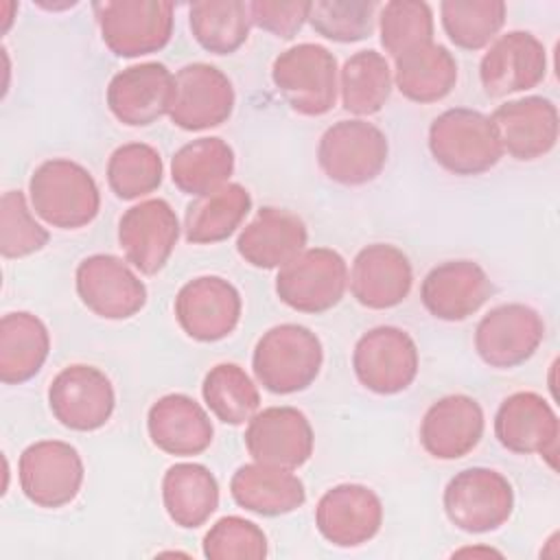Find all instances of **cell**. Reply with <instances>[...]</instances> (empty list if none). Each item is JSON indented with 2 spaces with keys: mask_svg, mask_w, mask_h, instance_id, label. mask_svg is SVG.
Segmentation results:
<instances>
[{
  "mask_svg": "<svg viewBox=\"0 0 560 560\" xmlns=\"http://www.w3.org/2000/svg\"><path fill=\"white\" fill-rule=\"evenodd\" d=\"M324 363L319 337L302 324L271 326L254 346L252 370L271 394H298L315 383Z\"/></svg>",
  "mask_w": 560,
  "mask_h": 560,
  "instance_id": "6da1fadb",
  "label": "cell"
},
{
  "mask_svg": "<svg viewBox=\"0 0 560 560\" xmlns=\"http://www.w3.org/2000/svg\"><path fill=\"white\" fill-rule=\"evenodd\" d=\"M28 195L35 214L59 230L85 228L101 210V192L92 173L68 158L42 162L28 179Z\"/></svg>",
  "mask_w": 560,
  "mask_h": 560,
  "instance_id": "7a4b0ae2",
  "label": "cell"
},
{
  "mask_svg": "<svg viewBox=\"0 0 560 560\" xmlns=\"http://www.w3.org/2000/svg\"><path fill=\"white\" fill-rule=\"evenodd\" d=\"M429 151L444 171L459 177L481 175L503 158L490 116L470 107H451L433 118Z\"/></svg>",
  "mask_w": 560,
  "mask_h": 560,
  "instance_id": "3957f363",
  "label": "cell"
},
{
  "mask_svg": "<svg viewBox=\"0 0 560 560\" xmlns=\"http://www.w3.org/2000/svg\"><path fill=\"white\" fill-rule=\"evenodd\" d=\"M337 59L322 44H295L271 66V81L289 107L302 116H324L339 92Z\"/></svg>",
  "mask_w": 560,
  "mask_h": 560,
  "instance_id": "277c9868",
  "label": "cell"
},
{
  "mask_svg": "<svg viewBox=\"0 0 560 560\" xmlns=\"http://www.w3.org/2000/svg\"><path fill=\"white\" fill-rule=\"evenodd\" d=\"M389 155L387 136L361 118L330 125L317 144V164L322 173L341 186H363L374 182Z\"/></svg>",
  "mask_w": 560,
  "mask_h": 560,
  "instance_id": "5b68a950",
  "label": "cell"
},
{
  "mask_svg": "<svg viewBox=\"0 0 560 560\" xmlns=\"http://www.w3.org/2000/svg\"><path fill=\"white\" fill-rule=\"evenodd\" d=\"M101 37L116 57H142L162 50L173 35V2L105 0L92 4Z\"/></svg>",
  "mask_w": 560,
  "mask_h": 560,
  "instance_id": "8992f818",
  "label": "cell"
},
{
  "mask_svg": "<svg viewBox=\"0 0 560 560\" xmlns=\"http://www.w3.org/2000/svg\"><path fill=\"white\" fill-rule=\"evenodd\" d=\"M446 518L466 534H488L505 525L514 512V490L494 468L459 470L444 488Z\"/></svg>",
  "mask_w": 560,
  "mask_h": 560,
  "instance_id": "52a82bcc",
  "label": "cell"
},
{
  "mask_svg": "<svg viewBox=\"0 0 560 560\" xmlns=\"http://www.w3.org/2000/svg\"><path fill=\"white\" fill-rule=\"evenodd\" d=\"M348 289V265L330 247H304L278 269L276 293L298 313L319 315L337 306Z\"/></svg>",
  "mask_w": 560,
  "mask_h": 560,
  "instance_id": "ba28073f",
  "label": "cell"
},
{
  "mask_svg": "<svg viewBox=\"0 0 560 560\" xmlns=\"http://www.w3.org/2000/svg\"><path fill=\"white\" fill-rule=\"evenodd\" d=\"M85 466L79 451L61 440L28 444L18 462L24 497L37 508L57 510L72 503L83 486Z\"/></svg>",
  "mask_w": 560,
  "mask_h": 560,
  "instance_id": "9c48e42d",
  "label": "cell"
},
{
  "mask_svg": "<svg viewBox=\"0 0 560 560\" xmlns=\"http://www.w3.org/2000/svg\"><path fill=\"white\" fill-rule=\"evenodd\" d=\"M418 368V346L398 326L370 328L352 350L354 376L365 389L381 396L405 392L416 381Z\"/></svg>",
  "mask_w": 560,
  "mask_h": 560,
  "instance_id": "30bf717a",
  "label": "cell"
},
{
  "mask_svg": "<svg viewBox=\"0 0 560 560\" xmlns=\"http://www.w3.org/2000/svg\"><path fill=\"white\" fill-rule=\"evenodd\" d=\"M545 339L540 313L521 302L490 308L475 328V350L479 359L497 370H512L534 357Z\"/></svg>",
  "mask_w": 560,
  "mask_h": 560,
  "instance_id": "8fae6325",
  "label": "cell"
},
{
  "mask_svg": "<svg viewBox=\"0 0 560 560\" xmlns=\"http://www.w3.org/2000/svg\"><path fill=\"white\" fill-rule=\"evenodd\" d=\"M48 407L59 424L70 431H96L107 424L116 407L109 376L85 363L63 368L48 385Z\"/></svg>",
  "mask_w": 560,
  "mask_h": 560,
  "instance_id": "7c38bea8",
  "label": "cell"
},
{
  "mask_svg": "<svg viewBox=\"0 0 560 560\" xmlns=\"http://www.w3.org/2000/svg\"><path fill=\"white\" fill-rule=\"evenodd\" d=\"M234 88L212 63L195 61L175 72L168 118L184 131H203L223 125L234 112Z\"/></svg>",
  "mask_w": 560,
  "mask_h": 560,
  "instance_id": "4fadbf2b",
  "label": "cell"
},
{
  "mask_svg": "<svg viewBox=\"0 0 560 560\" xmlns=\"http://www.w3.org/2000/svg\"><path fill=\"white\" fill-rule=\"evenodd\" d=\"M74 287L81 302L103 319H129L147 304V287L118 256L92 254L77 265Z\"/></svg>",
  "mask_w": 560,
  "mask_h": 560,
  "instance_id": "5bb4252c",
  "label": "cell"
},
{
  "mask_svg": "<svg viewBox=\"0 0 560 560\" xmlns=\"http://www.w3.org/2000/svg\"><path fill=\"white\" fill-rule=\"evenodd\" d=\"M175 319L195 341L212 343L225 339L241 322V293L221 276L188 280L175 295Z\"/></svg>",
  "mask_w": 560,
  "mask_h": 560,
  "instance_id": "9a60e30c",
  "label": "cell"
},
{
  "mask_svg": "<svg viewBox=\"0 0 560 560\" xmlns=\"http://www.w3.org/2000/svg\"><path fill=\"white\" fill-rule=\"evenodd\" d=\"M179 219L168 201L144 199L129 210L118 221V245L127 262H131L140 273L155 276L168 262L177 238Z\"/></svg>",
  "mask_w": 560,
  "mask_h": 560,
  "instance_id": "2e32d148",
  "label": "cell"
},
{
  "mask_svg": "<svg viewBox=\"0 0 560 560\" xmlns=\"http://www.w3.org/2000/svg\"><path fill=\"white\" fill-rule=\"evenodd\" d=\"M547 74V50L529 31L499 35L479 61L481 88L490 98H503L536 88Z\"/></svg>",
  "mask_w": 560,
  "mask_h": 560,
  "instance_id": "e0dca14e",
  "label": "cell"
},
{
  "mask_svg": "<svg viewBox=\"0 0 560 560\" xmlns=\"http://www.w3.org/2000/svg\"><path fill=\"white\" fill-rule=\"evenodd\" d=\"M313 446V427L295 407H267L247 420L245 448L254 462L295 470L311 459Z\"/></svg>",
  "mask_w": 560,
  "mask_h": 560,
  "instance_id": "ac0fdd59",
  "label": "cell"
},
{
  "mask_svg": "<svg viewBox=\"0 0 560 560\" xmlns=\"http://www.w3.org/2000/svg\"><path fill=\"white\" fill-rule=\"evenodd\" d=\"M315 525L324 540L335 547H361L381 532V497L363 483L332 486L317 501Z\"/></svg>",
  "mask_w": 560,
  "mask_h": 560,
  "instance_id": "d6986e66",
  "label": "cell"
},
{
  "mask_svg": "<svg viewBox=\"0 0 560 560\" xmlns=\"http://www.w3.org/2000/svg\"><path fill=\"white\" fill-rule=\"evenodd\" d=\"M494 438L510 453H538L556 468L560 422L553 407L540 394L516 392L508 396L494 416Z\"/></svg>",
  "mask_w": 560,
  "mask_h": 560,
  "instance_id": "ffe728a7",
  "label": "cell"
},
{
  "mask_svg": "<svg viewBox=\"0 0 560 560\" xmlns=\"http://www.w3.org/2000/svg\"><path fill=\"white\" fill-rule=\"evenodd\" d=\"M175 74L160 61H144L116 72L105 101L112 116L127 127H147L168 116Z\"/></svg>",
  "mask_w": 560,
  "mask_h": 560,
  "instance_id": "44dd1931",
  "label": "cell"
},
{
  "mask_svg": "<svg viewBox=\"0 0 560 560\" xmlns=\"http://www.w3.org/2000/svg\"><path fill=\"white\" fill-rule=\"evenodd\" d=\"M503 153L518 162L545 158L558 142V107L547 96H521L499 105L490 116Z\"/></svg>",
  "mask_w": 560,
  "mask_h": 560,
  "instance_id": "7402d4cb",
  "label": "cell"
},
{
  "mask_svg": "<svg viewBox=\"0 0 560 560\" xmlns=\"http://www.w3.org/2000/svg\"><path fill=\"white\" fill-rule=\"evenodd\" d=\"M494 287L475 260H446L435 265L420 284L424 308L442 322H464L492 295Z\"/></svg>",
  "mask_w": 560,
  "mask_h": 560,
  "instance_id": "603a6c76",
  "label": "cell"
},
{
  "mask_svg": "<svg viewBox=\"0 0 560 560\" xmlns=\"http://www.w3.org/2000/svg\"><path fill=\"white\" fill-rule=\"evenodd\" d=\"M352 298L372 311L398 306L411 291L413 269L402 249L372 243L359 249L348 276Z\"/></svg>",
  "mask_w": 560,
  "mask_h": 560,
  "instance_id": "cb8c5ba5",
  "label": "cell"
},
{
  "mask_svg": "<svg viewBox=\"0 0 560 560\" xmlns=\"http://www.w3.org/2000/svg\"><path fill=\"white\" fill-rule=\"evenodd\" d=\"M483 427V409L472 396L448 394L424 411L420 444L435 459H459L481 442Z\"/></svg>",
  "mask_w": 560,
  "mask_h": 560,
  "instance_id": "d4e9b609",
  "label": "cell"
},
{
  "mask_svg": "<svg viewBox=\"0 0 560 560\" xmlns=\"http://www.w3.org/2000/svg\"><path fill=\"white\" fill-rule=\"evenodd\" d=\"M306 223L295 212L265 206L238 232L236 252L256 269H280L306 247Z\"/></svg>",
  "mask_w": 560,
  "mask_h": 560,
  "instance_id": "484cf974",
  "label": "cell"
},
{
  "mask_svg": "<svg viewBox=\"0 0 560 560\" xmlns=\"http://www.w3.org/2000/svg\"><path fill=\"white\" fill-rule=\"evenodd\" d=\"M147 431L160 451L177 457L203 453L214 435L208 411L186 394H166L158 398L149 407Z\"/></svg>",
  "mask_w": 560,
  "mask_h": 560,
  "instance_id": "4316f807",
  "label": "cell"
},
{
  "mask_svg": "<svg viewBox=\"0 0 560 560\" xmlns=\"http://www.w3.org/2000/svg\"><path fill=\"white\" fill-rule=\"evenodd\" d=\"M230 494L236 505L258 516H282L306 501V488L293 470L260 462L236 468L230 479Z\"/></svg>",
  "mask_w": 560,
  "mask_h": 560,
  "instance_id": "83f0119b",
  "label": "cell"
},
{
  "mask_svg": "<svg viewBox=\"0 0 560 560\" xmlns=\"http://www.w3.org/2000/svg\"><path fill=\"white\" fill-rule=\"evenodd\" d=\"M162 503L175 525L197 529L219 508L217 477L203 464H173L162 477Z\"/></svg>",
  "mask_w": 560,
  "mask_h": 560,
  "instance_id": "f1b7e54d",
  "label": "cell"
},
{
  "mask_svg": "<svg viewBox=\"0 0 560 560\" xmlns=\"http://www.w3.org/2000/svg\"><path fill=\"white\" fill-rule=\"evenodd\" d=\"M50 352V332L46 324L28 313L13 311L0 319V381L20 385L31 381Z\"/></svg>",
  "mask_w": 560,
  "mask_h": 560,
  "instance_id": "f546056e",
  "label": "cell"
},
{
  "mask_svg": "<svg viewBox=\"0 0 560 560\" xmlns=\"http://www.w3.org/2000/svg\"><path fill=\"white\" fill-rule=\"evenodd\" d=\"M394 83L413 103H438L457 83V61L442 44L429 42L394 59Z\"/></svg>",
  "mask_w": 560,
  "mask_h": 560,
  "instance_id": "4dcf8cb0",
  "label": "cell"
},
{
  "mask_svg": "<svg viewBox=\"0 0 560 560\" xmlns=\"http://www.w3.org/2000/svg\"><path fill=\"white\" fill-rule=\"evenodd\" d=\"M252 210V195L243 184L225 186L195 197L186 206L184 238L192 245H212L230 238Z\"/></svg>",
  "mask_w": 560,
  "mask_h": 560,
  "instance_id": "1f68e13d",
  "label": "cell"
},
{
  "mask_svg": "<svg viewBox=\"0 0 560 560\" xmlns=\"http://www.w3.org/2000/svg\"><path fill=\"white\" fill-rule=\"evenodd\" d=\"M234 149L219 136H206L179 147L171 160L173 184L190 197H203L230 182Z\"/></svg>",
  "mask_w": 560,
  "mask_h": 560,
  "instance_id": "d6a6232c",
  "label": "cell"
},
{
  "mask_svg": "<svg viewBox=\"0 0 560 560\" xmlns=\"http://www.w3.org/2000/svg\"><path fill=\"white\" fill-rule=\"evenodd\" d=\"M394 88L389 61L378 50H359L339 70L341 105L354 116H372L383 109Z\"/></svg>",
  "mask_w": 560,
  "mask_h": 560,
  "instance_id": "836d02e7",
  "label": "cell"
},
{
  "mask_svg": "<svg viewBox=\"0 0 560 560\" xmlns=\"http://www.w3.org/2000/svg\"><path fill=\"white\" fill-rule=\"evenodd\" d=\"M188 24L203 50L232 55L247 42L252 18L243 0H199L188 7Z\"/></svg>",
  "mask_w": 560,
  "mask_h": 560,
  "instance_id": "e575fe53",
  "label": "cell"
},
{
  "mask_svg": "<svg viewBox=\"0 0 560 560\" xmlns=\"http://www.w3.org/2000/svg\"><path fill=\"white\" fill-rule=\"evenodd\" d=\"M206 407L223 424H245L260 407V392L249 374L236 363H217L201 383Z\"/></svg>",
  "mask_w": 560,
  "mask_h": 560,
  "instance_id": "d590c367",
  "label": "cell"
},
{
  "mask_svg": "<svg viewBox=\"0 0 560 560\" xmlns=\"http://www.w3.org/2000/svg\"><path fill=\"white\" fill-rule=\"evenodd\" d=\"M508 7L501 0H444L440 20L446 37L462 50H481L492 44L505 24Z\"/></svg>",
  "mask_w": 560,
  "mask_h": 560,
  "instance_id": "8d00e7d4",
  "label": "cell"
},
{
  "mask_svg": "<svg viewBox=\"0 0 560 560\" xmlns=\"http://www.w3.org/2000/svg\"><path fill=\"white\" fill-rule=\"evenodd\" d=\"M162 177V158L158 149L147 142L120 144L107 160V184L122 201H133L158 190Z\"/></svg>",
  "mask_w": 560,
  "mask_h": 560,
  "instance_id": "74e56055",
  "label": "cell"
},
{
  "mask_svg": "<svg viewBox=\"0 0 560 560\" xmlns=\"http://www.w3.org/2000/svg\"><path fill=\"white\" fill-rule=\"evenodd\" d=\"M381 44L396 59L433 42V11L422 0H389L378 15Z\"/></svg>",
  "mask_w": 560,
  "mask_h": 560,
  "instance_id": "f35d334b",
  "label": "cell"
},
{
  "mask_svg": "<svg viewBox=\"0 0 560 560\" xmlns=\"http://www.w3.org/2000/svg\"><path fill=\"white\" fill-rule=\"evenodd\" d=\"M376 9L374 0H317L311 2L308 22L322 37L352 44L372 35Z\"/></svg>",
  "mask_w": 560,
  "mask_h": 560,
  "instance_id": "ab89813d",
  "label": "cell"
},
{
  "mask_svg": "<svg viewBox=\"0 0 560 560\" xmlns=\"http://www.w3.org/2000/svg\"><path fill=\"white\" fill-rule=\"evenodd\" d=\"M50 241L28 210L22 190H7L0 199V254L4 258H24L44 249Z\"/></svg>",
  "mask_w": 560,
  "mask_h": 560,
  "instance_id": "60d3db41",
  "label": "cell"
},
{
  "mask_svg": "<svg viewBox=\"0 0 560 560\" xmlns=\"http://www.w3.org/2000/svg\"><path fill=\"white\" fill-rule=\"evenodd\" d=\"M208 560H262L267 556L265 532L243 516L219 518L203 536Z\"/></svg>",
  "mask_w": 560,
  "mask_h": 560,
  "instance_id": "b9f144b4",
  "label": "cell"
},
{
  "mask_svg": "<svg viewBox=\"0 0 560 560\" xmlns=\"http://www.w3.org/2000/svg\"><path fill=\"white\" fill-rule=\"evenodd\" d=\"M247 7L252 24L280 39L295 37L311 11V2L306 0H254Z\"/></svg>",
  "mask_w": 560,
  "mask_h": 560,
  "instance_id": "7bdbcfd3",
  "label": "cell"
},
{
  "mask_svg": "<svg viewBox=\"0 0 560 560\" xmlns=\"http://www.w3.org/2000/svg\"><path fill=\"white\" fill-rule=\"evenodd\" d=\"M2 4H4V9H7V11H15V9H18V4H15V2H2ZM2 20H4V26H2V33H7V28H9V26H11V20H13V18H11V13H7V15H4V18H2Z\"/></svg>",
  "mask_w": 560,
  "mask_h": 560,
  "instance_id": "ee69618b",
  "label": "cell"
}]
</instances>
